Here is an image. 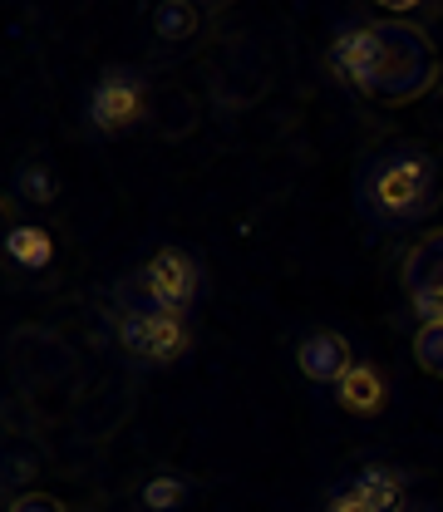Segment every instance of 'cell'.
<instances>
[{
    "label": "cell",
    "instance_id": "18",
    "mask_svg": "<svg viewBox=\"0 0 443 512\" xmlns=\"http://www.w3.org/2000/svg\"><path fill=\"white\" fill-rule=\"evenodd\" d=\"M325 512H370V508H365V503H360V493H355V488L345 483V488H340V493H335V498L325 503Z\"/></svg>",
    "mask_w": 443,
    "mask_h": 512
},
{
    "label": "cell",
    "instance_id": "13",
    "mask_svg": "<svg viewBox=\"0 0 443 512\" xmlns=\"http://www.w3.org/2000/svg\"><path fill=\"white\" fill-rule=\"evenodd\" d=\"M192 483L188 478H178V473H163V478H153L148 488H143V503L153 512H178L183 503H188Z\"/></svg>",
    "mask_w": 443,
    "mask_h": 512
},
{
    "label": "cell",
    "instance_id": "7",
    "mask_svg": "<svg viewBox=\"0 0 443 512\" xmlns=\"http://www.w3.org/2000/svg\"><path fill=\"white\" fill-rule=\"evenodd\" d=\"M350 488L360 493V503L370 512H409V493H404V473L384 468V463H370L350 478Z\"/></svg>",
    "mask_w": 443,
    "mask_h": 512
},
{
    "label": "cell",
    "instance_id": "17",
    "mask_svg": "<svg viewBox=\"0 0 443 512\" xmlns=\"http://www.w3.org/2000/svg\"><path fill=\"white\" fill-rule=\"evenodd\" d=\"M10 512H64L55 498H45V493H25V498H15Z\"/></svg>",
    "mask_w": 443,
    "mask_h": 512
},
{
    "label": "cell",
    "instance_id": "15",
    "mask_svg": "<svg viewBox=\"0 0 443 512\" xmlns=\"http://www.w3.org/2000/svg\"><path fill=\"white\" fill-rule=\"evenodd\" d=\"M409 301H414V316L424 320V325H443V281L429 286V291H414Z\"/></svg>",
    "mask_w": 443,
    "mask_h": 512
},
{
    "label": "cell",
    "instance_id": "3",
    "mask_svg": "<svg viewBox=\"0 0 443 512\" xmlns=\"http://www.w3.org/2000/svg\"><path fill=\"white\" fill-rule=\"evenodd\" d=\"M202 296V261L183 247H163L153 252L124 286H119V301L124 306H153V311H168V316H188Z\"/></svg>",
    "mask_w": 443,
    "mask_h": 512
},
{
    "label": "cell",
    "instance_id": "1",
    "mask_svg": "<svg viewBox=\"0 0 443 512\" xmlns=\"http://www.w3.org/2000/svg\"><path fill=\"white\" fill-rule=\"evenodd\" d=\"M335 69L375 99H419L434 84V55L429 40L414 25H394V20H375V25H350L335 35L330 45Z\"/></svg>",
    "mask_w": 443,
    "mask_h": 512
},
{
    "label": "cell",
    "instance_id": "8",
    "mask_svg": "<svg viewBox=\"0 0 443 512\" xmlns=\"http://www.w3.org/2000/svg\"><path fill=\"white\" fill-rule=\"evenodd\" d=\"M335 399H340V409L345 414H360V419H370V414H380L384 409V380L375 365H355L345 380L335 384Z\"/></svg>",
    "mask_w": 443,
    "mask_h": 512
},
{
    "label": "cell",
    "instance_id": "12",
    "mask_svg": "<svg viewBox=\"0 0 443 512\" xmlns=\"http://www.w3.org/2000/svg\"><path fill=\"white\" fill-rule=\"evenodd\" d=\"M5 252L15 256L25 271H45L50 256H55V247H50V232H45V227H10Z\"/></svg>",
    "mask_w": 443,
    "mask_h": 512
},
{
    "label": "cell",
    "instance_id": "5",
    "mask_svg": "<svg viewBox=\"0 0 443 512\" xmlns=\"http://www.w3.org/2000/svg\"><path fill=\"white\" fill-rule=\"evenodd\" d=\"M119 345L133 365H173L192 345L188 316H168L153 306H124L119 311Z\"/></svg>",
    "mask_w": 443,
    "mask_h": 512
},
{
    "label": "cell",
    "instance_id": "6",
    "mask_svg": "<svg viewBox=\"0 0 443 512\" xmlns=\"http://www.w3.org/2000/svg\"><path fill=\"white\" fill-rule=\"evenodd\" d=\"M296 360H301L306 380H316V384H340L350 370H355V355H350L345 335H335V330H316V335L301 345Z\"/></svg>",
    "mask_w": 443,
    "mask_h": 512
},
{
    "label": "cell",
    "instance_id": "4",
    "mask_svg": "<svg viewBox=\"0 0 443 512\" xmlns=\"http://www.w3.org/2000/svg\"><path fill=\"white\" fill-rule=\"evenodd\" d=\"M148 109V74L133 69V64H119V69H104L84 99V114H89V128L99 138H124L138 128Z\"/></svg>",
    "mask_w": 443,
    "mask_h": 512
},
{
    "label": "cell",
    "instance_id": "19",
    "mask_svg": "<svg viewBox=\"0 0 443 512\" xmlns=\"http://www.w3.org/2000/svg\"><path fill=\"white\" fill-rule=\"evenodd\" d=\"M409 512H429V508H409Z\"/></svg>",
    "mask_w": 443,
    "mask_h": 512
},
{
    "label": "cell",
    "instance_id": "9",
    "mask_svg": "<svg viewBox=\"0 0 443 512\" xmlns=\"http://www.w3.org/2000/svg\"><path fill=\"white\" fill-rule=\"evenodd\" d=\"M10 192H15L20 202H30V207H50L55 192H60L50 158H25V163L15 168V178H10Z\"/></svg>",
    "mask_w": 443,
    "mask_h": 512
},
{
    "label": "cell",
    "instance_id": "10",
    "mask_svg": "<svg viewBox=\"0 0 443 512\" xmlns=\"http://www.w3.org/2000/svg\"><path fill=\"white\" fill-rule=\"evenodd\" d=\"M439 281H443V232H434V237H424L414 252L404 256V286L414 296V291H429Z\"/></svg>",
    "mask_w": 443,
    "mask_h": 512
},
{
    "label": "cell",
    "instance_id": "14",
    "mask_svg": "<svg viewBox=\"0 0 443 512\" xmlns=\"http://www.w3.org/2000/svg\"><path fill=\"white\" fill-rule=\"evenodd\" d=\"M414 360H419L429 375H443V325H419V335H414Z\"/></svg>",
    "mask_w": 443,
    "mask_h": 512
},
{
    "label": "cell",
    "instance_id": "2",
    "mask_svg": "<svg viewBox=\"0 0 443 512\" xmlns=\"http://www.w3.org/2000/svg\"><path fill=\"white\" fill-rule=\"evenodd\" d=\"M439 202V163L419 143H384L355 168V212L380 232L419 227Z\"/></svg>",
    "mask_w": 443,
    "mask_h": 512
},
{
    "label": "cell",
    "instance_id": "16",
    "mask_svg": "<svg viewBox=\"0 0 443 512\" xmlns=\"http://www.w3.org/2000/svg\"><path fill=\"white\" fill-rule=\"evenodd\" d=\"M30 468H35V463H30L25 453H5V488H20V483L30 478Z\"/></svg>",
    "mask_w": 443,
    "mask_h": 512
},
{
    "label": "cell",
    "instance_id": "11",
    "mask_svg": "<svg viewBox=\"0 0 443 512\" xmlns=\"http://www.w3.org/2000/svg\"><path fill=\"white\" fill-rule=\"evenodd\" d=\"M148 25H153V35H158V40L183 45L188 35H197L202 15H197V5H188V0H168V5H158V10L148 15Z\"/></svg>",
    "mask_w": 443,
    "mask_h": 512
}]
</instances>
